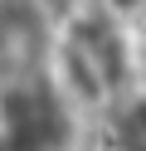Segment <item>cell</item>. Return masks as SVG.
<instances>
[{"instance_id":"6da1fadb","label":"cell","mask_w":146,"mask_h":151,"mask_svg":"<svg viewBox=\"0 0 146 151\" xmlns=\"http://www.w3.org/2000/svg\"><path fill=\"white\" fill-rule=\"evenodd\" d=\"M136 34L141 29L132 20L112 15L97 0H78L73 10L58 15L49 73L58 78V88L73 98V107L88 122H97L127 88H136L146 78Z\"/></svg>"},{"instance_id":"7a4b0ae2","label":"cell","mask_w":146,"mask_h":151,"mask_svg":"<svg viewBox=\"0 0 146 151\" xmlns=\"http://www.w3.org/2000/svg\"><path fill=\"white\" fill-rule=\"evenodd\" d=\"M58 15H49L39 0H0V78L49 68Z\"/></svg>"},{"instance_id":"3957f363","label":"cell","mask_w":146,"mask_h":151,"mask_svg":"<svg viewBox=\"0 0 146 151\" xmlns=\"http://www.w3.org/2000/svg\"><path fill=\"white\" fill-rule=\"evenodd\" d=\"M97 151H146V78L127 88L102 117L93 122Z\"/></svg>"},{"instance_id":"277c9868","label":"cell","mask_w":146,"mask_h":151,"mask_svg":"<svg viewBox=\"0 0 146 151\" xmlns=\"http://www.w3.org/2000/svg\"><path fill=\"white\" fill-rule=\"evenodd\" d=\"M97 5H107L112 15H122V20H132L136 29L146 24V0H97Z\"/></svg>"},{"instance_id":"5b68a950","label":"cell","mask_w":146,"mask_h":151,"mask_svg":"<svg viewBox=\"0 0 146 151\" xmlns=\"http://www.w3.org/2000/svg\"><path fill=\"white\" fill-rule=\"evenodd\" d=\"M83 151H97V146H93V141H88V146H83Z\"/></svg>"}]
</instances>
